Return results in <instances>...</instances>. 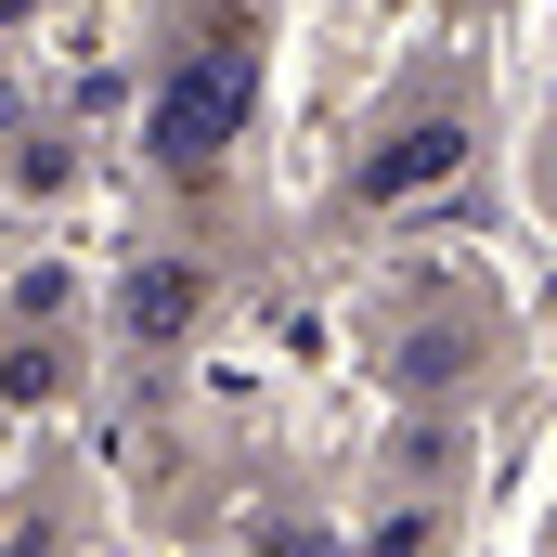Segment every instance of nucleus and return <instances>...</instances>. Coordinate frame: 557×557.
<instances>
[{
    "label": "nucleus",
    "instance_id": "f03ea898",
    "mask_svg": "<svg viewBox=\"0 0 557 557\" xmlns=\"http://www.w3.org/2000/svg\"><path fill=\"white\" fill-rule=\"evenodd\" d=\"M454 169V131H403L376 169H363V195H416V182H441Z\"/></svg>",
    "mask_w": 557,
    "mask_h": 557
},
{
    "label": "nucleus",
    "instance_id": "7ed1b4c3",
    "mask_svg": "<svg viewBox=\"0 0 557 557\" xmlns=\"http://www.w3.org/2000/svg\"><path fill=\"white\" fill-rule=\"evenodd\" d=\"M131 311H143V324H182V311H195V285H182V273H156V285H131Z\"/></svg>",
    "mask_w": 557,
    "mask_h": 557
},
{
    "label": "nucleus",
    "instance_id": "f257e3e1",
    "mask_svg": "<svg viewBox=\"0 0 557 557\" xmlns=\"http://www.w3.org/2000/svg\"><path fill=\"white\" fill-rule=\"evenodd\" d=\"M234 117H247V65H234V52H208V65H182V78H169V104H156V143L195 169V156H221V131H234Z\"/></svg>",
    "mask_w": 557,
    "mask_h": 557
}]
</instances>
